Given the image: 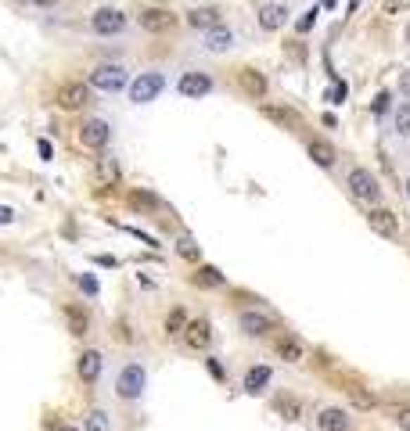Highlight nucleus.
<instances>
[{
    "label": "nucleus",
    "mask_w": 410,
    "mask_h": 431,
    "mask_svg": "<svg viewBox=\"0 0 410 431\" xmlns=\"http://www.w3.org/2000/svg\"><path fill=\"white\" fill-rule=\"evenodd\" d=\"M403 194H406V201H410V173L403 176Z\"/></svg>",
    "instance_id": "nucleus-43"
},
{
    "label": "nucleus",
    "mask_w": 410,
    "mask_h": 431,
    "mask_svg": "<svg viewBox=\"0 0 410 431\" xmlns=\"http://www.w3.org/2000/svg\"><path fill=\"white\" fill-rule=\"evenodd\" d=\"M51 431H79V427H76V424H54Z\"/></svg>",
    "instance_id": "nucleus-42"
},
{
    "label": "nucleus",
    "mask_w": 410,
    "mask_h": 431,
    "mask_svg": "<svg viewBox=\"0 0 410 431\" xmlns=\"http://www.w3.org/2000/svg\"><path fill=\"white\" fill-rule=\"evenodd\" d=\"M112 427H115V417H112L108 406H94V410H87L83 431H112Z\"/></svg>",
    "instance_id": "nucleus-24"
},
{
    "label": "nucleus",
    "mask_w": 410,
    "mask_h": 431,
    "mask_svg": "<svg viewBox=\"0 0 410 431\" xmlns=\"http://www.w3.org/2000/svg\"><path fill=\"white\" fill-rule=\"evenodd\" d=\"M90 98H94V90H90V83H61V90H58V108L61 112H83L87 105H90Z\"/></svg>",
    "instance_id": "nucleus-14"
},
{
    "label": "nucleus",
    "mask_w": 410,
    "mask_h": 431,
    "mask_svg": "<svg viewBox=\"0 0 410 431\" xmlns=\"http://www.w3.org/2000/svg\"><path fill=\"white\" fill-rule=\"evenodd\" d=\"M321 4H324V8H331V11H335V4H338V0H321Z\"/></svg>",
    "instance_id": "nucleus-45"
},
{
    "label": "nucleus",
    "mask_w": 410,
    "mask_h": 431,
    "mask_svg": "<svg viewBox=\"0 0 410 431\" xmlns=\"http://www.w3.org/2000/svg\"><path fill=\"white\" fill-rule=\"evenodd\" d=\"M274 356L281 363H288V366H299L306 359V345H302V338H295L292 331H277L274 334Z\"/></svg>",
    "instance_id": "nucleus-13"
},
{
    "label": "nucleus",
    "mask_w": 410,
    "mask_h": 431,
    "mask_svg": "<svg viewBox=\"0 0 410 431\" xmlns=\"http://www.w3.org/2000/svg\"><path fill=\"white\" fill-rule=\"evenodd\" d=\"M79 288H83L87 295H98V281H94V277H79Z\"/></svg>",
    "instance_id": "nucleus-39"
},
{
    "label": "nucleus",
    "mask_w": 410,
    "mask_h": 431,
    "mask_svg": "<svg viewBox=\"0 0 410 431\" xmlns=\"http://www.w3.org/2000/svg\"><path fill=\"white\" fill-rule=\"evenodd\" d=\"M65 320H69V331H72L76 338L90 334V317L79 310V305H65Z\"/></svg>",
    "instance_id": "nucleus-26"
},
{
    "label": "nucleus",
    "mask_w": 410,
    "mask_h": 431,
    "mask_svg": "<svg viewBox=\"0 0 410 431\" xmlns=\"http://www.w3.org/2000/svg\"><path fill=\"white\" fill-rule=\"evenodd\" d=\"M306 155L313 159V166H317V169H328V173L338 166V151H335V144L324 140V137H309V140H306Z\"/></svg>",
    "instance_id": "nucleus-20"
},
{
    "label": "nucleus",
    "mask_w": 410,
    "mask_h": 431,
    "mask_svg": "<svg viewBox=\"0 0 410 431\" xmlns=\"http://www.w3.org/2000/svg\"><path fill=\"white\" fill-rule=\"evenodd\" d=\"M313 22H317V8H313V11H306L299 22H295V33L302 37V33H309V29H313Z\"/></svg>",
    "instance_id": "nucleus-34"
},
{
    "label": "nucleus",
    "mask_w": 410,
    "mask_h": 431,
    "mask_svg": "<svg viewBox=\"0 0 410 431\" xmlns=\"http://www.w3.org/2000/svg\"><path fill=\"white\" fill-rule=\"evenodd\" d=\"M184 342H187V349H195V352H205V349L212 345V324H209L205 317H195V320H187V327H184Z\"/></svg>",
    "instance_id": "nucleus-21"
},
{
    "label": "nucleus",
    "mask_w": 410,
    "mask_h": 431,
    "mask_svg": "<svg viewBox=\"0 0 410 431\" xmlns=\"http://www.w3.org/2000/svg\"><path fill=\"white\" fill-rule=\"evenodd\" d=\"M288 18H292V8L285 4V0H267V4H260V15H256L263 33H277V29H285Z\"/></svg>",
    "instance_id": "nucleus-15"
},
{
    "label": "nucleus",
    "mask_w": 410,
    "mask_h": 431,
    "mask_svg": "<svg viewBox=\"0 0 410 431\" xmlns=\"http://www.w3.org/2000/svg\"><path fill=\"white\" fill-rule=\"evenodd\" d=\"M29 4H33V8H54L58 0H29Z\"/></svg>",
    "instance_id": "nucleus-41"
},
{
    "label": "nucleus",
    "mask_w": 410,
    "mask_h": 431,
    "mask_svg": "<svg viewBox=\"0 0 410 431\" xmlns=\"http://www.w3.org/2000/svg\"><path fill=\"white\" fill-rule=\"evenodd\" d=\"M15 223V208L11 205H0V227H11Z\"/></svg>",
    "instance_id": "nucleus-37"
},
{
    "label": "nucleus",
    "mask_w": 410,
    "mask_h": 431,
    "mask_svg": "<svg viewBox=\"0 0 410 431\" xmlns=\"http://www.w3.org/2000/svg\"><path fill=\"white\" fill-rule=\"evenodd\" d=\"M219 22H224V18H219V8H212V4L187 11V25L198 29V33H205V29H212V25H219Z\"/></svg>",
    "instance_id": "nucleus-23"
},
{
    "label": "nucleus",
    "mask_w": 410,
    "mask_h": 431,
    "mask_svg": "<svg viewBox=\"0 0 410 431\" xmlns=\"http://www.w3.org/2000/svg\"><path fill=\"white\" fill-rule=\"evenodd\" d=\"M195 284H198V288H224V284H227V273L216 270V266H198Z\"/></svg>",
    "instance_id": "nucleus-25"
},
{
    "label": "nucleus",
    "mask_w": 410,
    "mask_h": 431,
    "mask_svg": "<svg viewBox=\"0 0 410 431\" xmlns=\"http://www.w3.org/2000/svg\"><path fill=\"white\" fill-rule=\"evenodd\" d=\"M350 403H353L357 410H374V403H378V399H374L367 388H350Z\"/></svg>",
    "instance_id": "nucleus-30"
},
{
    "label": "nucleus",
    "mask_w": 410,
    "mask_h": 431,
    "mask_svg": "<svg viewBox=\"0 0 410 431\" xmlns=\"http://www.w3.org/2000/svg\"><path fill=\"white\" fill-rule=\"evenodd\" d=\"M234 47H238V37H234V29L224 25V22L202 33V51H205V54H227V51H234Z\"/></svg>",
    "instance_id": "nucleus-16"
},
{
    "label": "nucleus",
    "mask_w": 410,
    "mask_h": 431,
    "mask_svg": "<svg viewBox=\"0 0 410 431\" xmlns=\"http://www.w3.org/2000/svg\"><path fill=\"white\" fill-rule=\"evenodd\" d=\"M105 366H108V356H105L101 349H83L79 359H76V378H79L87 388H94V385L105 378Z\"/></svg>",
    "instance_id": "nucleus-11"
},
{
    "label": "nucleus",
    "mask_w": 410,
    "mask_h": 431,
    "mask_svg": "<svg viewBox=\"0 0 410 431\" xmlns=\"http://www.w3.org/2000/svg\"><path fill=\"white\" fill-rule=\"evenodd\" d=\"M87 83H90V90H101V94H122V90L130 86V72L122 65H115V61H101V65L87 76Z\"/></svg>",
    "instance_id": "nucleus-4"
},
{
    "label": "nucleus",
    "mask_w": 410,
    "mask_h": 431,
    "mask_svg": "<svg viewBox=\"0 0 410 431\" xmlns=\"http://www.w3.org/2000/svg\"><path fill=\"white\" fill-rule=\"evenodd\" d=\"M126 90H130V101H134V105H151V101L162 98V90H166V72H159V69L137 72Z\"/></svg>",
    "instance_id": "nucleus-5"
},
{
    "label": "nucleus",
    "mask_w": 410,
    "mask_h": 431,
    "mask_svg": "<svg viewBox=\"0 0 410 431\" xmlns=\"http://www.w3.org/2000/svg\"><path fill=\"white\" fill-rule=\"evenodd\" d=\"M263 115H267L270 122H277L281 130H288V133H302V130H306L302 115H299L295 108H288V105H263Z\"/></svg>",
    "instance_id": "nucleus-22"
},
{
    "label": "nucleus",
    "mask_w": 410,
    "mask_h": 431,
    "mask_svg": "<svg viewBox=\"0 0 410 431\" xmlns=\"http://www.w3.org/2000/svg\"><path fill=\"white\" fill-rule=\"evenodd\" d=\"M137 25L144 29L148 37H169L173 29L180 25V15H173V11L162 8V4H148V8L137 11Z\"/></svg>",
    "instance_id": "nucleus-6"
},
{
    "label": "nucleus",
    "mask_w": 410,
    "mask_h": 431,
    "mask_svg": "<svg viewBox=\"0 0 410 431\" xmlns=\"http://www.w3.org/2000/svg\"><path fill=\"white\" fill-rule=\"evenodd\" d=\"M234 324H238V331L248 338V342H267V338H274V331H277V320L270 313H263V310H241L234 317Z\"/></svg>",
    "instance_id": "nucleus-7"
},
{
    "label": "nucleus",
    "mask_w": 410,
    "mask_h": 431,
    "mask_svg": "<svg viewBox=\"0 0 410 431\" xmlns=\"http://www.w3.org/2000/svg\"><path fill=\"white\" fill-rule=\"evenodd\" d=\"M367 227L378 234V237H385V241H396L399 237V216L385 205H367Z\"/></svg>",
    "instance_id": "nucleus-12"
},
{
    "label": "nucleus",
    "mask_w": 410,
    "mask_h": 431,
    "mask_svg": "<svg viewBox=\"0 0 410 431\" xmlns=\"http://www.w3.org/2000/svg\"><path fill=\"white\" fill-rule=\"evenodd\" d=\"M360 4H364V0H350V8H345V15H353V11H357Z\"/></svg>",
    "instance_id": "nucleus-44"
},
{
    "label": "nucleus",
    "mask_w": 410,
    "mask_h": 431,
    "mask_svg": "<svg viewBox=\"0 0 410 431\" xmlns=\"http://www.w3.org/2000/svg\"><path fill=\"white\" fill-rule=\"evenodd\" d=\"M98 173H105V180H119V166H115V159L112 155H101V162H98Z\"/></svg>",
    "instance_id": "nucleus-32"
},
{
    "label": "nucleus",
    "mask_w": 410,
    "mask_h": 431,
    "mask_svg": "<svg viewBox=\"0 0 410 431\" xmlns=\"http://www.w3.org/2000/svg\"><path fill=\"white\" fill-rule=\"evenodd\" d=\"M392 420H396V427H399V431H410V406H406V410H399Z\"/></svg>",
    "instance_id": "nucleus-38"
},
{
    "label": "nucleus",
    "mask_w": 410,
    "mask_h": 431,
    "mask_svg": "<svg viewBox=\"0 0 410 431\" xmlns=\"http://www.w3.org/2000/svg\"><path fill=\"white\" fill-rule=\"evenodd\" d=\"M212 90H216V79H212L205 69H187V72H180V79H177V94L187 98V101H205Z\"/></svg>",
    "instance_id": "nucleus-8"
},
{
    "label": "nucleus",
    "mask_w": 410,
    "mask_h": 431,
    "mask_svg": "<svg viewBox=\"0 0 410 431\" xmlns=\"http://www.w3.org/2000/svg\"><path fill=\"white\" fill-rule=\"evenodd\" d=\"M177 256H180V259H187V263H198V259H202V248H198V241H195L191 234L177 237Z\"/></svg>",
    "instance_id": "nucleus-27"
},
{
    "label": "nucleus",
    "mask_w": 410,
    "mask_h": 431,
    "mask_svg": "<svg viewBox=\"0 0 410 431\" xmlns=\"http://www.w3.org/2000/svg\"><path fill=\"white\" fill-rule=\"evenodd\" d=\"M353 424H357V417L345 406H321L317 413L309 417L313 431H353Z\"/></svg>",
    "instance_id": "nucleus-10"
},
{
    "label": "nucleus",
    "mask_w": 410,
    "mask_h": 431,
    "mask_svg": "<svg viewBox=\"0 0 410 431\" xmlns=\"http://www.w3.org/2000/svg\"><path fill=\"white\" fill-rule=\"evenodd\" d=\"M342 187H345V194H350L353 201H360V205H382V198H385L382 180H378L371 169H364V166H350V169H345Z\"/></svg>",
    "instance_id": "nucleus-2"
},
{
    "label": "nucleus",
    "mask_w": 410,
    "mask_h": 431,
    "mask_svg": "<svg viewBox=\"0 0 410 431\" xmlns=\"http://www.w3.org/2000/svg\"><path fill=\"white\" fill-rule=\"evenodd\" d=\"M130 198H134L137 205H148V208H159V205H162V201H159V198H155L151 191H134Z\"/></svg>",
    "instance_id": "nucleus-35"
},
{
    "label": "nucleus",
    "mask_w": 410,
    "mask_h": 431,
    "mask_svg": "<svg viewBox=\"0 0 410 431\" xmlns=\"http://www.w3.org/2000/svg\"><path fill=\"white\" fill-rule=\"evenodd\" d=\"M270 410H274V417L288 420V424H299V420L306 417V406H302V399H295L292 392H277V395L270 399Z\"/></svg>",
    "instance_id": "nucleus-19"
},
{
    "label": "nucleus",
    "mask_w": 410,
    "mask_h": 431,
    "mask_svg": "<svg viewBox=\"0 0 410 431\" xmlns=\"http://www.w3.org/2000/svg\"><path fill=\"white\" fill-rule=\"evenodd\" d=\"M392 133L396 137H410V98L396 108V115H392Z\"/></svg>",
    "instance_id": "nucleus-28"
},
{
    "label": "nucleus",
    "mask_w": 410,
    "mask_h": 431,
    "mask_svg": "<svg viewBox=\"0 0 410 431\" xmlns=\"http://www.w3.org/2000/svg\"><path fill=\"white\" fill-rule=\"evenodd\" d=\"M126 29H130V15H126L122 8H94L90 11V33L94 37H122Z\"/></svg>",
    "instance_id": "nucleus-3"
},
{
    "label": "nucleus",
    "mask_w": 410,
    "mask_h": 431,
    "mask_svg": "<svg viewBox=\"0 0 410 431\" xmlns=\"http://www.w3.org/2000/svg\"><path fill=\"white\" fill-rule=\"evenodd\" d=\"M238 86L245 90V98H252V101H267V94H270L267 72L252 69V65H241V69H238Z\"/></svg>",
    "instance_id": "nucleus-17"
},
{
    "label": "nucleus",
    "mask_w": 410,
    "mask_h": 431,
    "mask_svg": "<svg viewBox=\"0 0 410 431\" xmlns=\"http://www.w3.org/2000/svg\"><path fill=\"white\" fill-rule=\"evenodd\" d=\"M79 144L90 151H105L112 144V119L105 115H90L79 122Z\"/></svg>",
    "instance_id": "nucleus-9"
},
{
    "label": "nucleus",
    "mask_w": 410,
    "mask_h": 431,
    "mask_svg": "<svg viewBox=\"0 0 410 431\" xmlns=\"http://www.w3.org/2000/svg\"><path fill=\"white\" fill-rule=\"evenodd\" d=\"M389 105H392V90H382V94H378V98H374V105H371V112H374L378 119H382V115L389 112Z\"/></svg>",
    "instance_id": "nucleus-31"
},
{
    "label": "nucleus",
    "mask_w": 410,
    "mask_h": 431,
    "mask_svg": "<svg viewBox=\"0 0 410 431\" xmlns=\"http://www.w3.org/2000/svg\"><path fill=\"white\" fill-rule=\"evenodd\" d=\"M274 385V366H267V363H256V366H248V371L241 374V392L245 395H263L267 388Z\"/></svg>",
    "instance_id": "nucleus-18"
},
{
    "label": "nucleus",
    "mask_w": 410,
    "mask_h": 431,
    "mask_svg": "<svg viewBox=\"0 0 410 431\" xmlns=\"http://www.w3.org/2000/svg\"><path fill=\"white\" fill-rule=\"evenodd\" d=\"M205 371H209V374H212V378H216L219 385L227 381V371H224V363H219L216 356H205Z\"/></svg>",
    "instance_id": "nucleus-33"
},
{
    "label": "nucleus",
    "mask_w": 410,
    "mask_h": 431,
    "mask_svg": "<svg viewBox=\"0 0 410 431\" xmlns=\"http://www.w3.org/2000/svg\"><path fill=\"white\" fill-rule=\"evenodd\" d=\"M148 392V366L144 359L130 356V359H122L115 366V374H112V395L122 399V403H141Z\"/></svg>",
    "instance_id": "nucleus-1"
},
{
    "label": "nucleus",
    "mask_w": 410,
    "mask_h": 431,
    "mask_svg": "<svg viewBox=\"0 0 410 431\" xmlns=\"http://www.w3.org/2000/svg\"><path fill=\"white\" fill-rule=\"evenodd\" d=\"M410 8V0H382V11L385 15H399V11H406Z\"/></svg>",
    "instance_id": "nucleus-36"
},
{
    "label": "nucleus",
    "mask_w": 410,
    "mask_h": 431,
    "mask_svg": "<svg viewBox=\"0 0 410 431\" xmlns=\"http://www.w3.org/2000/svg\"><path fill=\"white\" fill-rule=\"evenodd\" d=\"M184 327H187V310H184V305H177V310H169V317H166V334L169 338H180Z\"/></svg>",
    "instance_id": "nucleus-29"
},
{
    "label": "nucleus",
    "mask_w": 410,
    "mask_h": 431,
    "mask_svg": "<svg viewBox=\"0 0 410 431\" xmlns=\"http://www.w3.org/2000/svg\"><path fill=\"white\" fill-rule=\"evenodd\" d=\"M399 94H403V98H410V69L399 76Z\"/></svg>",
    "instance_id": "nucleus-40"
},
{
    "label": "nucleus",
    "mask_w": 410,
    "mask_h": 431,
    "mask_svg": "<svg viewBox=\"0 0 410 431\" xmlns=\"http://www.w3.org/2000/svg\"><path fill=\"white\" fill-rule=\"evenodd\" d=\"M406 40H410V29H406Z\"/></svg>",
    "instance_id": "nucleus-46"
}]
</instances>
